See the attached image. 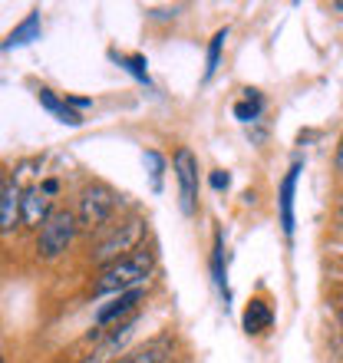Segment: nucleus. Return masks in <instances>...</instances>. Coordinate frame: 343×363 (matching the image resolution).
Masks as SVG:
<instances>
[{"label":"nucleus","instance_id":"1a4fd4ad","mask_svg":"<svg viewBox=\"0 0 343 363\" xmlns=\"http://www.w3.org/2000/svg\"><path fill=\"white\" fill-rule=\"evenodd\" d=\"M297 179H300V162H294L287 169L284 182H281V225L284 235H294V191H297Z\"/></svg>","mask_w":343,"mask_h":363},{"label":"nucleus","instance_id":"7ed1b4c3","mask_svg":"<svg viewBox=\"0 0 343 363\" xmlns=\"http://www.w3.org/2000/svg\"><path fill=\"white\" fill-rule=\"evenodd\" d=\"M77 231H79V225H77V215H73V211L53 208V215H50L37 231V255L43 261H57L60 255L73 245Z\"/></svg>","mask_w":343,"mask_h":363},{"label":"nucleus","instance_id":"ddd939ff","mask_svg":"<svg viewBox=\"0 0 343 363\" xmlns=\"http://www.w3.org/2000/svg\"><path fill=\"white\" fill-rule=\"evenodd\" d=\"M40 103H43V109H50L53 116H60V123H69V125L83 123V119L67 106V99H57V96H53V89H47V86L40 89Z\"/></svg>","mask_w":343,"mask_h":363},{"label":"nucleus","instance_id":"f3484780","mask_svg":"<svg viewBox=\"0 0 343 363\" xmlns=\"http://www.w3.org/2000/svg\"><path fill=\"white\" fill-rule=\"evenodd\" d=\"M337 169H343V143L337 145Z\"/></svg>","mask_w":343,"mask_h":363},{"label":"nucleus","instance_id":"423d86ee","mask_svg":"<svg viewBox=\"0 0 343 363\" xmlns=\"http://www.w3.org/2000/svg\"><path fill=\"white\" fill-rule=\"evenodd\" d=\"M145 297V287H135V291H123V294H113V301L109 304H103L99 311H96V330H103L106 324H116L119 317L133 314L135 307L142 304Z\"/></svg>","mask_w":343,"mask_h":363},{"label":"nucleus","instance_id":"2eb2a0df","mask_svg":"<svg viewBox=\"0 0 343 363\" xmlns=\"http://www.w3.org/2000/svg\"><path fill=\"white\" fill-rule=\"evenodd\" d=\"M257 113H261V96L254 89H248V99L235 106V116H238L241 123H251V119H257Z\"/></svg>","mask_w":343,"mask_h":363},{"label":"nucleus","instance_id":"20e7f679","mask_svg":"<svg viewBox=\"0 0 343 363\" xmlns=\"http://www.w3.org/2000/svg\"><path fill=\"white\" fill-rule=\"evenodd\" d=\"M119 208V195H116L109 185L96 182V185H86L83 195H79V208H77V225L86 231H99L109 225V218Z\"/></svg>","mask_w":343,"mask_h":363},{"label":"nucleus","instance_id":"f03ea898","mask_svg":"<svg viewBox=\"0 0 343 363\" xmlns=\"http://www.w3.org/2000/svg\"><path fill=\"white\" fill-rule=\"evenodd\" d=\"M145 235H149V221L133 215V218H125L123 225H116L109 235H103V238L96 241V248L89 258H93L96 268H106V264H113V261L133 255L135 248H142Z\"/></svg>","mask_w":343,"mask_h":363},{"label":"nucleus","instance_id":"6e6552de","mask_svg":"<svg viewBox=\"0 0 343 363\" xmlns=\"http://www.w3.org/2000/svg\"><path fill=\"white\" fill-rule=\"evenodd\" d=\"M20 205H23V189L17 182H7L0 195V235H10L20 225Z\"/></svg>","mask_w":343,"mask_h":363},{"label":"nucleus","instance_id":"0eeeda50","mask_svg":"<svg viewBox=\"0 0 343 363\" xmlns=\"http://www.w3.org/2000/svg\"><path fill=\"white\" fill-rule=\"evenodd\" d=\"M53 215V208H50V199L47 191L40 189V185H33V189L23 191V205H20V221L23 225H30V228H37Z\"/></svg>","mask_w":343,"mask_h":363},{"label":"nucleus","instance_id":"f257e3e1","mask_svg":"<svg viewBox=\"0 0 343 363\" xmlns=\"http://www.w3.org/2000/svg\"><path fill=\"white\" fill-rule=\"evenodd\" d=\"M155 271V251L152 248H135L133 255L113 261L99 268V277L93 284V294H123V291H135L142 287Z\"/></svg>","mask_w":343,"mask_h":363},{"label":"nucleus","instance_id":"4468645a","mask_svg":"<svg viewBox=\"0 0 343 363\" xmlns=\"http://www.w3.org/2000/svg\"><path fill=\"white\" fill-rule=\"evenodd\" d=\"M225 40H228V30H218L211 37V47H208V67H205V79L218 69V60H221V50H225Z\"/></svg>","mask_w":343,"mask_h":363},{"label":"nucleus","instance_id":"39448f33","mask_svg":"<svg viewBox=\"0 0 343 363\" xmlns=\"http://www.w3.org/2000/svg\"><path fill=\"white\" fill-rule=\"evenodd\" d=\"M172 172L179 182V201L185 215H195L198 211V155L191 149H179L175 159H172Z\"/></svg>","mask_w":343,"mask_h":363},{"label":"nucleus","instance_id":"f8f14e48","mask_svg":"<svg viewBox=\"0 0 343 363\" xmlns=\"http://www.w3.org/2000/svg\"><path fill=\"white\" fill-rule=\"evenodd\" d=\"M33 40H40V13H27V20H23L13 33H10L4 47H7V50L27 47V43H33Z\"/></svg>","mask_w":343,"mask_h":363},{"label":"nucleus","instance_id":"aec40b11","mask_svg":"<svg viewBox=\"0 0 343 363\" xmlns=\"http://www.w3.org/2000/svg\"><path fill=\"white\" fill-rule=\"evenodd\" d=\"M340 221H343V205H340Z\"/></svg>","mask_w":343,"mask_h":363},{"label":"nucleus","instance_id":"9d476101","mask_svg":"<svg viewBox=\"0 0 343 363\" xmlns=\"http://www.w3.org/2000/svg\"><path fill=\"white\" fill-rule=\"evenodd\" d=\"M113 363H169V340H155V344L142 347V350H133V354L119 357Z\"/></svg>","mask_w":343,"mask_h":363},{"label":"nucleus","instance_id":"412c9836","mask_svg":"<svg viewBox=\"0 0 343 363\" xmlns=\"http://www.w3.org/2000/svg\"><path fill=\"white\" fill-rule=\"evenodd\" d=\"M0 363H4V354H0Z\"/></svg>","mask_w":343,"mask_h":363},{"label":"nucleus","instance_id":"dca6fc26","mask_svg":"<svg viewBox=\"0 0 343 363\" xmlns=\"http://www.w3.org/2000/svg\"><path fill=\"white\" fill-rule=\"evenodd\" d=\"M211 185H215V189H228V175L215 172V175H211Z\"/></svg>","mask_w":343,"mask_h":363},{"label":"nucleus","instance_id":"9b49d317","mask_svg":"<svg viewBox=\"0 0 343 363\" xmlns=\"http://www.w3.org/2000/svg\"><path fill=\"white\" fill-rule=\"evenodd\" d=\"M271 320H274L271 307H267L264 301H251L248 311H244V330H248V334H264L267 327H271Z\"/></svg>","mask_w":343,"mask_h":363},{"label":"nucleus","instance_id":"6ab92c4d","mask_svg":"<svg viewBox=\"0 0 343 363\" xmlns=\"http://www.w3.org/2000/svg\"><path fill=\"white\" fill-rule=\"evenodd\" d=\"M340 330H343V307H340Z\"/></svg>","mask_w":343,"mask_h":363},{"label":"nucleus","instance_id":"a211bd4d","mask_svg":"<svg viewBox=\"0 0 343 363\" xmlns=\"http://www.w3.org/2000/svg\"><path fill=\"white\" fill-rule=\"evenodd\" d=\"M4 189H7V179H4V169H0V195H4Z\"/></svg>","mask_w":343,"mask_h":363}]
</instances>
